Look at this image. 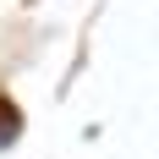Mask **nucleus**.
Instances as JSON below:
<instances>
[{
    "instance_id": "1",
    "label": "nucleus",
    "mask_w": 159,
    "mask_h": 159,
    "mask_svg": "<svg viewBox=\"0 0 159 159\" xmlns=\"http://www.w3.org/2000/svg\"><path fill=\"white\" fill-rule=\"evenodd\" d=\"M11 137H16V110L0 104V143H11Z\"/></svg>"
}]
</instances>
